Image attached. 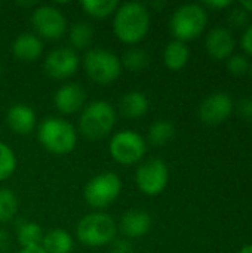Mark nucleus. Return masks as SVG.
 <instances>
[{
    "instance_id": "f257e3e1",
    "label": "nucleus",
    "mask_w": 252,
    "mask_h": 253,
    "mask_svg": "<svg viewBox=\"0 0 252 253\" xmlns=\"http://www.w3.org/2000/svg\"><path fill=\"white\" fill-rule=\"evenodd\" d=\"M150 30V12L140 1L119 4L113 18V31L125 44L140 43Z\"/></svg>"
},
{
    "instance_id": "f03ea898",
    "label": "nucleus",
    "mask_w": 252,
    "mask_h": 253,
    "mask_svg": "<svg viewBox=\"0 0 252 253\" xmlns=\"http://www.w3.org/2000/svg\"><path fill=\"white\" fill-rule=\"evenodd\" d=\"M37 138L46 151L56 156H65L77 145V132L74 126L59 117L45 119L37 127Z\"/></svg>"
},
{
    "instance_id": "7ed1b4c3",
    "label": "nucleus",
    "mask_w": 252,
    "mask_h": 253,
    "mask_svg": "<svg viewBox=\"0 0 252 253\" xmlns=\"http://www.w3.org/2000/svg\"><path fill=\"white\" fill-rule=\"evenodd\" d=\"M117 113L107 101H94L86 105L79 119V130L89 141L108 136L116 125Z\"/></svg>"
},
{
    "instance_id": "20e7f679",
    "label": "nucleus",
    "mask_w": 252,
    "mask_h": 253,
    "mask_svg": "<svg viewBox=\"0 0 252 253\" xmlns=\"http://www.w3.org/2000/svg\"><path fill=\"white\" fill-rule=\"evenodd\" d=\"M76 236L85 246L102 248L111 245L116 240L117 224L107 213H88L79 221L76 227Z\"/></svg>"
},
{
    "instance_id": "39448f33",
    "label": "nucleus",
    "mask_w": 252,
    "mask_h": 253,
    "mask_svg": "<svg viewBox=\"0 0 252 253\" xmlns=\"http://www.w3.org/2000/svg\"><path fill=\"white\" fill-rule=\"evenodd\" d=\"M208 24V12L202 4L198 3H186L175 9L171 16V33L175 40L190 42L198 39L206 28Z\"/></svg>"
},
{
    "instance_id": "423d86ee",
    "label": "nucleus",
    "mask_w": 252,
    "mask_h": 253,
    "mask_svg": "<svg viewBox=\"0 0 252 253\" xmlns=\"http://www.w3.org/2000/svg\"><path fill=\"white\" fill-rule=\"evenodd\" d=\"M83 68L88 77L98 84H110L122 74L120 58L101 47L89 49L83 58Z\"/></svg>"
},
{
    "instance_id": "0eeeda50",
    "label": "nucleus",
    "mask_w": 252,
    "mask_h": 253,
    "mask_svg": "<svg viewBox=\"0 0 252 253\" xmlns=\"http://www.w3.org/2000/svg\"><path fill=\"white\" fill-rule=\"evenodd\" d=\"M122 193V179L114 172H102L88 181L83 190L86 203L94 209L111 206Z\"/></svg>"
},
{
    "instance_id": "6e6552de",
    "label": "nucleus",
    "mask_w": 252,
    "mask_h": 253,
    "mask_svg": "<svg viewBox=\"0 0 252 253\" xmlns=\"http://www.w3.org/2000/svg\"><path fill=\"white\" fill-rule=\"evenodd\" d=\"M108 151L114 162L123 166H131L143 160L147 151V142L134 130H120L111 136Z\"/></svg>"
},
{
    "instance_id": "1a4fd4ad",
    "label": "nucleus",
    "mask_w": 252,
    "mask_h": 253,
    "mask_svg": "<svg viewBox=\"0 0 252 253\" xmlns=\"http://www.w3.org/2000/svg\"><path fill=\"white\" fill-rule=\"evenodd\" d=\"M31 24L36 36L46 40H58L67 31L65 15L58 7L50 4H37L31 13Z\"/></svg>"
},
{
    "instance_id": "9d476101",
    "label": "nucleus",
    "mask_w": 252,
    "mask_h": 253,
    "mask_svg": "<svg viewBox=\"0 0 252 253\" xmlns=\"http://www.w3.org/2000/svg\"><path fill=\"white\" fill-rule=\"evenodd\" d=\"M137 187L146 196L160 194L169 181V170L163 160L149 159L140 165L135 173Z\"/></svg>"
},
{
    "instance_id": "9b49d317",
    "label": "nucleus",
    "mask_w": 252,
    "mask_h": 253,
    "mask_svg": "<svg viewBox=\"0 0 252 253\" xmlns=\"http://www.w3.org/2000/svg\"><path fill=\"white\" fill-rule=\"evenodd\" d=\"M79 55L71 47H56L48 53L43 62L45 73L55 80H65L79 70Z\"/></svg>"
},
{
    "instance_id": "f8f14e48",
    "label": "nucleus",
    "mask_w": 252,
    "mask_h": 253,
    "mask_svg": "<svg viewBox=\"0 0 252 253\" xmlns=\"http://www.w3.org/2000/svg\"><path fill=\"white\" fill-rule=\"evenodd\" d=\"M233 101L227 93L217 92L208 96L199 107V119L211 126L224 123L233 113Z\"/></svg>"
},
{
    "instance_id": "ddd939ff",
    "label": "nucleus",
    "mask_w": 252,
    "mask_h": 253,
    "mask_svg": "<svg viewBox=\"0 0 252 253\" xmlns=\"http://www.w3.org/2000/svg\"><path fill=\"white\" fill-rule=\"evenodd\" d=\"M86 98H88L86 90L80 84L65 83L55 92L53 104L61 114L70 116L85 107Z\"/></svg>"
},
{
    "instance_id": "4468645a",
    "label": "nucleus",
    "mask_w": 252,
    "mask_h": 253,
    "mask_svg": "<svg viewBox=\"0 0 252 253\" xmlns=\"http://www.w3.org/2000/svg\"><path fill=\"white\" fill-rule=\"evenodd\" d=\"M236 42L229 28L224 27H215L212 28L205 40V47L206 52L209 53L211 58L214 59H229L233 55Z\"/></svg>"
},
{
    "instance_id": "2eb2a0df",
    "label": "nucleus",
    "mask_w": 252,
    "mask_h": 253,
    "mask_svg": "<svg viewBox=\"0 0 252 253\" xmlns=\"http://www.w3.org/2000/svg\"><path fill=\"white\" fill-rule=\"evenodd\" d=\"M36 113L27 104H13L6 114L9 129L16 135H28L36 127Z\"/></svg>"
},
{
    "instance_id": "dca6fc26",
    "label": "nucleus",
    "mask_w": 252,
    "mask_h": 253,
    "mask_svg": "<svg viewBox=\"0 0 252 253\" xmlns=\"http://www.w3.org/2000/svg\"><path fill=\"white\" fill-rule=\"evenodd\" d=\"M151 216L143 209H131L120 219V231L128 239L144 237L151 228Z\"/></svg>"
},
{
    "instance_id": "f3484780",
    "label": "nucleus",
    "mask_w": 252,
    "mask_h": 253,
    "mask_svg": "<svg viewBox=\"0 0 252 253\" xmlns=\"http://www.w3.org/2000/svg\"><path fill=\"white\" fill-rule=\"evenodd\" d=\"M43 52V42L34 33H22L12 43V53L22 62H33L40 58Z\"/></svg>"
},
{
    "instance_id": "a211bd4d",
    "label": "nucleus",
    "mask_w": 252,
    "mask_h": 253,
    "mask_svg": "<svg viewBox=\"0 0 252 253\" xmlns=\"http://www.w3.org/2000/svg\"><path fill=\"white\" fill-rule=\"evenodd\" d=\"M149 99L140 90H129L119 99V111L123 117L137 120L147 114L149 111Z\"/></svg>"
},
{
    "instance_id": "6ab92c4d",
    "label": "nucleus",
    "mask_w": 252,
    "mask_h": 253,
    "mask_svg": "<svg viewBox=\"0 0 252 253\" xmlns=\"http://www.w3.org/2000/svg\"><path fill=\"white\" fill-rule=\"evenodd\" d=\"M190 59V49L187 43L180 40H172L166 44L163 50V64L171 71L183 70Z\"/></svg>"
},
{
    "instance_id": "aec40b11",
    "label": "nucleus",
    "mask_w": 252,
    "mask_h": 253,
    "mask_svg": "<svg viewBox=\"0 0 252 253\" xmlns=\"http://www.w3.org/2000/svg\"><path fill=\"white\" fill-rule=\"evenodd\" d=\"M40 246L46 253H71L74 249V242L68 231L55 228L43 234Z\"/></svg>"
},
{
    "instance_id": "412c9836",
    "label": "nucleus",
    "mask_w": 252,
    "mask_h": 253,
    "mask_svg": "<svg viewBox=\"0 0 252 253\" xmlns=\"http://www.w3.org/2000/svg\"><path fill=\"white\" fill-rule=\"evenodd\" d=\"M15 234L22 248L40 246L43 239V231L37 222L21 219L15 224Z\"/></svg>"
},
{
    "instance_id": "4be33fe9",
    "label": "nucleus",
    "mask_w": 252,
    "mask_h": 253,
    "mask_svg": "<svg viewBox=\"0 0 252 253\" xmlns=\"http://www.w3.org/2000/svg\"><path fill=\"white\" fill-rule=\"evenodd\" d=\"M68 40L73 50L89 49L94 40V28L86 21H77L68 31Z\"/></svg>"
},
{
    "instance_id": "5701e85b",
    "label": "nucleus",
    "mask_w": 252,
    "mask_h": 253,
    "mask_svg": "<svg viewBox=\"0 0 252 253\" xmlns=\"http://www.w3.org/2000/svg\"><path fill=\"white\" fill-rule=\"evenodd\" d=\"M175 135V126L166 120H157L149 127L147 139L154 147L166 145Z\"/></svg>"
},
{
    "instance_id": "b1692460",
    "label": "nucleus",
    "mask_w": 252,
    "mask_h": 253,
    "mask_svg": "<svg viewBox=\"0 0 252 253\" xmlns=\"http://www.w3.org/2000/svg\"><path fill=\"white\" fill-rule=\"evenodd\" d=\"M120 62H122V68H126L131 73H140L149 67L150 56H149L147 50H144L141 47H129L123 53Z\"/></svg>"
},
{
    "instance_id": "393cba45",
    "label": "nucleus",
    "mask_w": 252,
    "mask_h": 253,
    "mask_svg": "<svg viewBox=\"0 0 252 253\" xmlns=\"http://www.w3.org/2000/svg\"><path fill=\"white\" fill-rule=\"evenodd\" d=\"M119 4L120 3L116 0H85L80 3L82 9L89 16L97 18V19H102V18L113 15L117 10Z\"/></svg>"
},
{
    "instance_id": "a878e982",
    "label": "nucleus",
    "mask_w": 252,
    "mask_h": 253,
    "mask_svg": "<svg viewBox=\"0 0 252 253\" xmlns=\"http://www.w3.org/2000/svg\"><path fill=\"white\" fill-rule=\"evenodd\" d=\"M19 202L16 194L9 188H0V224H6L15 219L18 213Z\"/></svg>"
},
{
    "instance_id": "bb28decb",
    "label": "nucleus",
    "mask_w": 252,
    "mask_h": 253,
    "mask_svg": "<svg viewBox=\"0 0 252 253\" xmlns=\"http://www.w3.org/2000/svg\"><path fill=\"white\" fill-rule=\"evenodd\" d=\"M16 169V156L13 150L0 141V182L13 175Z\"/></svg>"
},
{
    "instance_id": "cd10ccee",
    "label": "nucleus",
    "mask_w": 252,
    "mask_h": 253,
    "mask_svg": "<svg viewBox=\"0 0 252 253\" xmlns=\"http://www.w3.org/2000/svg\"><path fill=\"white\" fill-rule=\"evenodd\" d=\"M227 70L233 76H244L250 71V61L245 55H232L227 59Z\"/></svg>"
},
{
    "instance_id": "c85d7f7f",
    "label": "nucleus",
    "mask_w": 252,
    "mask_h": 253,
    "mask_svg": "<svg viewBox=\"0 0 252 253\" xmlns=\"http://www.w3.org/2000/svg\"><path fill=\"white\" fill-rule=\"evenodd\" d=\"M227 21L230 24V27H235V28H247L250 24V13L245 12L241 6H233L230 10H229V15H227Z\"/></svg>"
},
{
    "instance_id": "c756f323",
    "label": "nucleus",
    "mask_w": 252,
    "mask_h": 253,
    "mask_svg": "<svg viewBox=\"0 0 252 253\" xmlns=\"http://www.w3.org/2000/svg\"><path fill=\"white\" fill-rule=\"evenodd\" d=\"M110 253H134V246L128 239H116L111 243Z\"/></svg>"
},
{
    "instance_id": "7c9ffc66",
    "label": "nucleus",
    "mask_w": 252,
    "mask_h": 253,
    "mask_svg": "<svg viewBox=\"0 0 252 253\" xmlns=\"http://www.w3.org/2000/svg\"><path fill=\"white\" fill-rule=\"evenodd\" d=\"M238 113L239 116L247 120V122H252V99L251 98H245L242 101H239L238 104Z\"/></svg>"
},
{
    "instance_id": "2f4dec72",
    "label": "nucleus",
    "mask_w": 252,
    "mask_h": 253,
    "mask_svg": "<svg viewBox=\"0 0 252 253\" xmlns=\"http://www.w3.org/2000/svg\"><path fill=\"white\" fill-rule=\"evenodd\" d=\"M241 47L244 49V52L248 55V56H252V24H250L242 37H241Z\"/></svg>"
},
{
    "instance_id": "473e14b6",
    "label": "nucleus",
    "mask_w": 252,
    "mask_h": 253,
    "mask_svg": "<svg viewBox=\"0 0 252 253\" xmlns=\"http://www.w3.org/2000/svg\"><path fill=\"white\" fill-rule=\"evenodd\" d=\"M10 246H12L10 234L3 227H0V253L9 252L10 251Z\"/></svg>"
},
{
    "instance_id": "72a5a7b5",
    "label": "nucleus",
    "mask_w": 252,
    "mask_h": 253,
    "mask_svg": "<svg viewBox=\"0 0 252 253\" xmlns=\"http://www.w3.org/2000/svg\"><path fill=\"white\" fill-rule=\"evenodd\" d=\"M206 7L209 9H214V10H221V9H226V7H230L232 6V1L229 0H208L203 3Z\"/></svg>"
},
{
    "instance_id": "f704fd0d",
    "label": "nucleus",
    "mask_w": 252,
    "mask_h": 253,
    "mask_svg": "<svg viewBox=\"0 0 252 253\" xmlns=\"http://www.w3.org/2000/svg\"><path fill=\"white\" fill-rule=\"evenodd\" d=\"M18 253H46L42 246H33V248H21Z\"/></svg>"
},
{
    "instance_id": "c9c22d12",
    "label": "nucleus",
    "mask_w": 252,
    "mask_h": 253,
    "mask_svg": "<svg viewBox=\"0 0 252 253\" xmlns=\"http://www.w3.org/2000/svg\"><path fill=\"white\" fill-rule=\"evenodd\" d=\"M239 6H241L245 12L252 13V0H242V1L239 3Z\"/></svg>"
},
{
    "instance_id": "e433bc0d",
    "label": "nucleus",
    "mask_w": 252,
    "mask_h": 253,
    "mask_svg": "<svg viewBox=\"0 0 252 253\" xmlns=\"http://www.w3.org/2000/svg\"><path fill=\"white\" fill-rule=\"evenodd\" d=\"M239 253H252V245H247V246H244Z\"/></svg>"
},
{
    "instance_id": "4c0bfd02",
    "label": "nucleus",
    "mask_w": 252,
    "mask_h": 253,
    "mask_svg": "<svg viewBox=\"0 0 252 253\" xmlns=\"http://www.w3.org/2000/svg\"><path fill=\"white\" fill-rule=\"evenodd\" d=\"M250 74H251V77H252V64H250V71H248Z\"/></svg>"
},
{
    "instance_id": "58836bf2",
    "label": "nucleus",
    "mask_w": 252,
    "mask_h": 253,
    "mask_svg": "<svg viewBox=\"0 0 252 253\" xmlns=\"http://www.w3.org/2000/svg\"><path fill=\"white\" fill-rule=\"evenodd\" d=\"M0 9H1V4H0Z\"/></svg>"
}]
</instances>
